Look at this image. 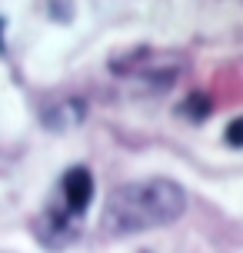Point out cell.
Here are the masks:
<instances>
[{"instance_id":"cell-5","label":"cell","mask_w":243,"mask_h":253,"mask_svg":"<svg viewBox=\"0 0 243 253\" xmlns=\"http://www.w3.org/2000/svg\"><path fill=\"white\" fill-rule=\"evenodd\" d=\"M0 53H7V43H3V17H0Z\"/></svg>"},{"instance_id":"cell-1","label":"cell","mask_w":243,"mask_h":253,"mask_svg":"<svg viewBox=\"0 0 243 253\" xmlns=\"http://www.w3.org/2000/svg\"><path fill=\"white\" fill-rule=\"evenodd\" d=\"M187 210V193L177 180L147 177L117 187L100 213V230L107 237H130L143 230H157L180 220Z\"/></svg>"},{"instance_id":"cell-4","label":"cell","mask_w":243,"mask_h":253,"mask_svg":"<svg viewBox=\"0 0 243 253\" xmlns=\"http://www.w3.org/2000/svg\"><path fill=\"white\" fill-rule=\"evenodd\" d=\"M227 147H233V150H243V117H237V120H230L227 124Z\"/></svg>"},{"instance_id":"cell-2","label":"cell","mask_w":243,"mask_h":253,"mask_svg":"<svg viewBox=\"0 0 243 253\" xmlns=\"http://www.w3.org/2000/svg\"><path fill=\"white\" fill-rule=\"evenodd\" d=\"M60 203L74 220L87 216L90 203H93V177L87 167H70L60 180Z\"/></svg>"},{"instance_id":"cell-3","label":"cell","mask_w":243,"mask_h":253,"mask_svg":"<svg viewBox=\"0 0 243 253\" xmlns=\"http://www.w3.org/2000/svg\"><path fill=\"white\" fill-rule=\"evenodd\" d=\"M180 114L187 117V120H193V124H203L206 117L213 114V103H210L206 93H190L187 100L180 103Z\"/></svg>"}]
</instances>
